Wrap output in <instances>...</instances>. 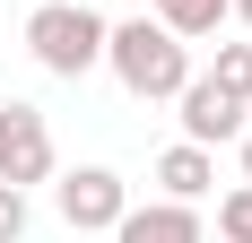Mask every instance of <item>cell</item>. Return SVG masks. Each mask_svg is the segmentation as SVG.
<instances>
[{"mask_svg": "<svg viewBox=\"0 0 252 243\" xmlns=\"http://www.w3.org/2000/svg\"><path fill=\"white\" fill-rule=\"evenodd\" d=\"M104 61H113V78H122L139 104H174V87L191 78L183 35H174V26H157V18H122V26H104Z\"/></svg>", "mask_w": 252, "mask_h": 243, "instance_id": "obj_1", "label": "cell"}, {"mask_svg": "<svg viewBox=\"0 0 252 243\" xmlns=\"http://www.w3.org/2000/svg\"><path fill=\"white\" fill-rule=\"evenodd\" d=\"M26 52H35L52 78H87L104 61V18L78 9V0H44V9L26 18Z\"/></svg>", "mask_w": 252, "mask_h": 243, "instance_id": "obj_2", "label": "cell"}, {"mask_svg": "<svg viewBox=\"0 0 252 243\" xmlns=\"http://www.w3.org/2000/svg\"><path fill=\"white\" fill-rule=\"evenodd\" d=\"M52 209L70 217V235H113V217L130 209V182L113 165H78V174L52 182Z\"/></svg>", "mask_w": 252, "mask_h": 243, "instance_id": "obj_3", "label": "cell"}, {"mask_svg": "<svg viewBox=\"0 0 252 243\" xmlns=\"http://www.w3.org/2000/svg\"><path fill=\"white\" fill-rule=\"evenodd\" d=\"M0 182H52V122L35 104H0Z\"/></svg>", "mask_w": 252, "mask_h": 243, "instance_id": "obj_4", "label": "cell"}, {"mask_svg": "<svg viewBox=\"0 0 252 243\" xmlns=\"http://www.w3.org/2000/svg\"><path fill=\"white\" fill-rule=\"evenodd\" d=\"M174 104H183V139H200V148L244 139V113H252L244 96H226V87H218V78H183Z\"/></svg>", "mask_w": 252, "mask_h": 243, "instance_id": "obj_5", "label": "cell"}, {"mask_svg": "<svg viewBox=\"0 0 252 243\" xmlns=\"http://www.w3.org/2000/svg\"><path fill=\"white\" fill-rule=\"evenodd\" d=\"M113 243H200V200H148V209H122Z\"/></svg>", "mask_w": 252, "mask_h": 243, "instance_id": "obj_6", "label": "cell"}, {"mask_svg": "<svg viewBox=\"0 0 252 243\" xmlns=\"http://www.w3.org/2000/svg\"><path fill=\"white\" fill-rule=\"evenodd\" d=\"M209 182H218V156H209L200 139H174L157 156V191L165 200H209Z\"/></svg>", "mask_w": 252, "mask_h": 243, "instance_id": "obj_7", "label": "cell"}, {"mask_svg": "<svg viewBox=\"0 0 252 243\" xmlns=\"http://www.w3.org/2000/svg\"><path fill=\"white\" fill-rule=\"evenodd\" d=\"M157 26H174L183 44L191 35H218L226 26V0H157Z\"/></svg>", "mask_w": 252, "mask_h": 243, "instance_id": "obj_8", "label": "cell"}, {"mask_svg": "<svg viewBox=\"0 0 252 243\" xmlns=\"http://www.w3.org/2000/svg\"><path fill=\"white\" fill-rule=\"evenodd\" d=\"M209 78H218L226 96H244V104H252V44H218V70H209Z\"/></svg>", "mask_w": 252, "mask_h": 243, "instance_id": "obj_9", "label": "cell"}, {"mask_svg": "<svg viewBox=\"0 0 252 243\" xmlns=\"http://www.w3.org/2000/svg\"><path fill=\"white\" fill-rule=\"evenodd\" d=\"M218 235H226V243H252V182L218 200Z\"/></svg>", "mask_w": 252, "mask_h": 243, "instance_id": "obj_10", "label": "cell"}, {"mask_svg": "<svg viewBox=\"0 0 252 243\" xmlns=\"http://www.w3.org/2000/svg\"><path fill=\"white\" fill-rule=\"evenodd\" d=\"M18 235H26V191L0 182V243H18Z\"/></svg>", "mask_w": 252, "mask_h": 243, "instance_id": "obj_11", "label": "cell"}, {"mask_svg": "<svg viewBox=\"0 0 252 243\" xmlns=\"http://www.w3.org/2000/svg\"><path fill=\"white\" fill-rule=\"evenodd\" d=\"M226 18H244V26H252V0H226Z\"/></svg>", "mask_w": 252, "mask_h": 243, "instance_id": "obj_12", "label": "cell"}, {"mask_svg": "<svg viewBox=\"0 0 252 243\" xmlns=\"http://www.w3.org/2000/svg\"><path fill=\"white\" fill-rule=\"evenodd\" d=\"M244 182H252V130H244Z\"/></svg>", "mask_w": 252, "mask_h": 243, "instance_id": "obj_13", "label": "cell"}]
</instances>
